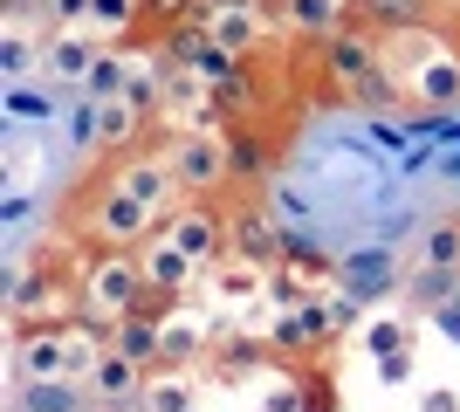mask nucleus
Returning <instances> with one entry per match:
<instances>
[{
    "label": "nucleus",
    "mask_w": 460,
    "mask_h": 412,
    "mask_svg": "<svg viewBox=\"0 0 460 412\" xmlns=\"http://www.w3.org/2000/svg\"><path fill=\"white\" fill-rule=\"evenodd\" d=\"M152 302L145 289V268H137V248H83L76 255V316L96 330H117L124 316H137Z\"/></svg>",
    "instance_id": "f257e3e1"
},
{
    "label": "nucleus",
    "mask_w": 460,
    "mask_h": 412,
    "mask_svg": "<svg viewBox=\"0 0 460 412\" xmlns=\"http://www.w3.org/2000/svg\"><path fill=\"white\" fill-rule=\"evenodd\" d=\"M111 351V330L96 323H49V330H21L14 337V378L21 385H41V378H90L96 357Z\"/></svg>",
    "instance_id": "f03ea898"
},
{
    "label": "nucleus",
    "mask_w": 460,
    "mask_h": 412,
    "mask_svg": "<svg viewBox=\"0 0 460 412\" xmlns=\"http://www.w3.org/2000/svg\"><path fill=\"white\" fill-rule=\"evenodd\" d=\"M172 179L186 186V199H227L234 186V158H227V131H192L172 137Z\"/></svg>",
    "instance_id": "7ed1b4c3"
},
{
    "label": "nucleus",
    "mask_w": 460,
    "mask_h": 412,
    "mask_svg": "<svg viewBox=\"0 0 460 412\" xmlns=\"http://www.w3.org/2000/svg\"><path fill=\"white\" fill-rule=\"evenodd\" d=\"M405 261H399V248H385V241H365V248H350V255H337V289H350L358 302H392V295L405 289Z\"/></svg>",
    "instance_id": "20e7f679"
},
{
    "label": "nucleus",
    "mask_w": 460,
    "mask_h": 412,
    "mask_svg": "<svg viewBox=\"0 0 460 412\" xmlns=\"http://www.w3.org/2000/svg\"><path fill=\"white\" fill-rule=\"evenodd\" d=\"M103 56H111V41L90 35V28H49V35H41V83L83 97V83H90V69Z\"/></svg>",
    "instance_id": "39448f33"
},
{
    "label": "nucleus",
    "mask_w": 460,
    "mask_h": 412,
    "mask_svg": "<svg viewBox=\"0 0 460 412\" xmlns=\"http://www.w3.org/2000/svg\"><path fill=\"white\" fill-rule=\"evenodd\" d=\"M199 282H207V310L220 316V323H227L234 310H261V302H269V268L248 261V255H227L220 268L199 275Z\"/></svg>",
    "instance_id": "423d86ee"
},
{
    "label": "nucleus",
    "mask_w": 460,
    "mask_h": 412,
    "mask_svg": "<svg viewBox=\"0 0 460 412\" xmlns=\"http://www.w3.org/2000/svg\"><path fill=\"white\" fill-rule=\"evenodd\" d=\"M358 344H365L378 385H405V378H412V323H399V316H371L365 330H358Z\"/></svg>",
    "instance_id": "0eeeda50"
},
{
    "label": "nucleus",
    "mask_w": 460,
    "mask_h": 412,
    "mask_svg": "<svg viewBox=\"0 0 460 412\" xmlns=\"http://www.w3.org/2000/svg\"><path fill=\"white\" fill-rule=\"evenodd\" d=\"M412 268H447L460 275V214L447 206V214H426L420 241H412Z\"/></svg>",
    "instance_id": "6e6552de"
},
{
    "label": "nucleus",
    "mask_w": 460,
    "mask_h": 412,
    "mask_svg": "<svg viewBox=\"0 0 460 412\" xmlns=\"http://www.w3.org/2000/svg\"><path fill=\"white\" fill-rule=\"evenodd\" d=\"M14 412H96V399L83 392V378H41L14 392Z\"/></svg>",
    "instance_id": "1a4fd4ad"
},
{
    "label": "nucleus",
    "mask_w": 460,
    "mask_h": 412,
    "mask_svg": "<svg viewBox=\"0 0 460 412\" xmlns=\"http://www.w3.org/2000/svg\"><path fill=\"white\" fill-rule=\"evenodd\" d=\"M145 412H199V385H192L186 372L145 378Z\"/></svg>",
    "instance_id": "9d476101"
},
{
    "label": "nucleus",
    "mask_w": 460,
    "mask_h": 412,
    "mask_svg": "<svg viewBox=\"0 0 460 412\" xmlns=\"http://www.w3.org/2000/svg\"><path fill=\"white\" fill-rule=\"evenodd\" d=\"M420 412H460V392H447V385H433V392H426V406Z\"/></svg>",
    "instance_id": "9b49d317"
},
{
    "label": "nucleus",
    "mask_w": 460,
    "mask_h": 412,
    "mask_svg": "<svg viewBox=\"0 0 460 412\" xmlns=\"http://www.w3.org/2000/svg\"><path fill=\"white\" fill-rule=\"evenodd\" d=\"M49 0H7V14H41Z\"/></svg>",
    "instance_id": "f8f14e48"
}]
</instances>
